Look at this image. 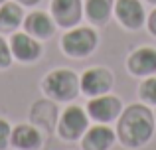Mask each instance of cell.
I'll list each match as a JSON object with an SVG mask.
<instances>
[{"label": "cell", "instance_id": "1", "mask_svg": "<svg viewBox=\"0 0 156 150\" xmlns=\"http://www.w3.org/2000/svg\"><path fill=\"white\" fill-rule=\"evenodd\" d=\"M117 132L125 146H130V148L142 146L144 142L150 140V136L154 132L152 113L146 107H142V105L129 107L122 113V117L119 119Z\"/></svg>", "mask_w": 156, "mask_h": 150}, {"label": "cell", "instance_id": "2", "mask_svg": "<svg viewBox=\"0 0 156 150\" xmlns=\"http://www.w3.org/2000/svg\"><path fill=\"white\" fill-rule=\"evenodd\" d=\"M44 91L48 97L55 101H71L73 97L79 93V79L73 71L67 69H55L44 79L42 83Z\"/></svg>", "mask_w": 156, "mask_h": 150}, {"label": "cell", "instance_id": "3", "mask_svg": "<svg viewBox=\"0 0 156 150\" xmlns=\"http://www.w3.org/2000/svg\"><path fill=\"white\" fill-rule=\"evenodd\" d=\"M97 46V34L89 28H75L61 38V47L71 58H85Z\"/></svg>", "mask_w": 156, "mask_h": 150}, {"label": "cell", "instance_id": "4", "mask_svg": "<svg viewBox=\"0 0 156 150\" xmlns=\"http://www.w3.org/2000/svg\"><path fill=\"white\" fill-rule=\"evenodd\" d=\"M87 131V117L81 107H69L63 111L57 124V132L63 140H77Z\"/></svg>", "mask_w": 156, "mask_h": 150}, {"label": "cell", "instance_id": "5", "mask_svg": "<svg viewBox=\"0 0 156 150\" xmlns=\"http://www.w3.org/2000/svg\"><path fill=\"white\" fill-rule=\"evenodd\" d=\"M81 85V91L89 97H99V95H105L111 87H113V77L107 69L103 67H93V69L85 71L83 77L79 81Z\"/></svg>", "mask_w": 156, "mask_h": 150}, {"label": "cell", "instance_id": "6", "mask_svg": "<svg viewBox=\"0 0 156 150\" xmlns=\"http://www.w3.org/2000/svg\"><path fill=\"white\" fill-rule=\"evenodd\" d=\"M10 51L18 61H36L42 54V46L32 38L30 34H14L10 40Z\"/></svg>", "mask_w": 156, "mask_h": 150}, {"label": "cell", "instance_id": "7", "mask_svg": "<svg viewBox=\"0 0 156 150\" xmlns=\"http://www.w3.org/2000/svg\"><path fill=\"white\" fill-rule=\"evenodd\" d=\"M53 20L61 28H71L81 18V0H51Z\"/></svg>", "mask_w": 156, "mask_h": 150}, {"label": "cell", "instance_id": "8", "mask_svg": "<svg viewBox=\"0 0 156 150\" xmlns=\"http://www.w3.org/2000/svg\"><path fill=\"white\" fill-rule=\"evenodd\" d=\"M115 14L121 20L122 26L136 30L144 22V8L138 0H117L115 4Z\"/></svg>", "mask_w": 156, "mask_h": 150}, {"label": "cell", "instance_id": "9", "mask_svg": "<svg viewBox=\"0 0 156 150\" xmlns=\"http://www.w3.org/2000/svg\"><path fill=\"white\" fill-rule=\"evenodd\" d=\"M89 109V115H91V119L99 120V123H111V120H115L119 117V111H121V103H119L117 97H97V99L89 101L87 105Z\"/></svg>", "mask_w": 156, "mask_h": 150}, {"label": "cell", "instance_id": "10", "mask_svg": "<svg viewBox=\"0 0 156 150\" xmlns=\"http://www.w3.org/2000/svg\"><path fill=\"white\" fill-rule=\"evenodd\" d=\"M10 142L12 146L20 148V150H38L42 144V134L36 127L30 124H18L10 134Z\"/></svg>", "mask_w": 156, "mask_h": 150}, {"label": "cell", "instance_id": "11", "mask_svg": "<svg viewBox=\"0 0 156 150\" xmlns=\"http://www.w3.org/2000/svg\"><path fill=\"white\" fill-rule=\"evenodd\" d=\"M129 69L134 75H150L156 73V50L152 47H140L133 51L129 58Z\"/></svg>", "mask_w": 156, "mask_h": 150}, {"label": "cell", "instance_id": "12", "mask_svg": "<svg viewBox=\"0 0 156 150\" xmlns=\"http://www.w3.org/2000/svg\"><path fill=\"white\" fill-rule=\"evenodd\" d=\"M24 30L26 34H30L32 38H40L46 40L53 34V22L48 14L44 12H32V14L26 16L24 20Z\"/></svg>", "mask_w": 156, "mask_h": 150}, {"label": "cell", "instance_id": "13", "mask_svg": "<svg viewBox=\"0 0 156 150\" xmlns=\"http://www.w3.org/2000/svg\"><path fill=\"white\" fill-rule=\"evenodd\" d=\"M115 142V132L109 127H93L83 136V150H109Z\"/></svg>", "mask_w": 156, "mask_h": 150}, {"label": "cell", "instance_id": "14", "mask_svg": "<svg viewBox=\"0 0 156 150\" xmlns=\"http://www.w3.org/2000/svg\"><path fill=\"white\" fill-rule=\"evenodd\" d=\"M24 20V14H22V8L14 2H2L0 6V32H14L16 28Z\"/></svg>", "mask_w": 156, "mask_h": 150}, {"label": "cell", "instance_id": "15", "mask_svg": "<svg viewBox=\"0 0 156 150\" xmlns=\"http://www.w3.org/2000/svg\"><path fill=\"white\" fill-rule=\"evenodd\" d=\"M113 10V0H87L85 2V14L91 22L103 24L111 16Z\"/></svg>", "mask_w": 156, "mask_h": 150}, {"label": "cell", "instance_id": "16", "mask_svg": "<svg viewBox=\"0 0 156 150\" xmlns=\"http://www.w3.org/2000/svg\"><path fill=\"white\" fill-rule=\"evenodd\" d=\"M140 97L148 103L156 105V77H150L140 85Z\"/></svg>", "mask_w": 156, "mask_h": 150}, {"label": "cell", "instance_id": "17", "mask_svg": "<svg viewBox=\"0 0 156 150\" xmlns=\"http://www.w3.org/2000/svg\"><path fill=\"white\" fill-rule=\"evenodd\" d=\"M12 61V51H10V44L4 42V38H0V69L8 67Z\"/></svg>", "mask_w": 156, "mask_h": 150}, {"label": "cell", "instance_id": "18", "mask_svg": "<svg viewBox=\"0 0 156 150\" xmlns=\"http://www.w3.org/2000/svg\"><path fill=\"white\" fill-rule=\"evenodd\" d=\"M10 134H12L10 124H8L4 119H0V150H4L8 146V142H10Z\"/></svg>", "mask_w": 156, "mask_h": 150}, {"label": "cell", "instance_id": "19", "mask_svg": "<svg viewBox=\"0 0 156 150\" xmlns=\"http://www.w3.org/2000/svg\"><path fill=\"white\" fill-rule=\"evenodd\" d=\"M148 30L156 36V10L150 14V18H148Z\"/></svg>", "mask_w": 156, "mask_h": 150}, {"label": "cell", "instance_id": "20", "mask_svg": "<svg viewBox=\"0 0 156 150\" xmlns=\"http://www.w3.org/2000/svg\"><path fill=\"white\" fill-rule=\"evenodd\" d=\"M16 2H20V4H24V6H34V4H38L40 0H16Z\"/></svg>", "mask_w": 156, "mask_h": 150}, {"label": "cell", "instance_id": "21", "mask_svg": "<svg viewBox=\"0 0 156 150\" xmlns=\"http://www.w3.org/2000/svg\"><path fill=\"white\" fill-rule=\"evenodd\" d=\"M150 2H156V0H150Z\"/></svg>", "mask_w": 156, "mask_h": 150}, {"label": "cell", "instance_id": "22", "mask_svg": "<svg viewBox=\"0 0 156 150\" xmlns=\"http://www.w3.org/2000/svg\"><path fill=\"white\" fill-rule=\"evenodd\" d=\"M2 2H4V0H0V4H2Z\"/></svg>", "mask_w": 156, "mask_h": 150}]
</instances>
